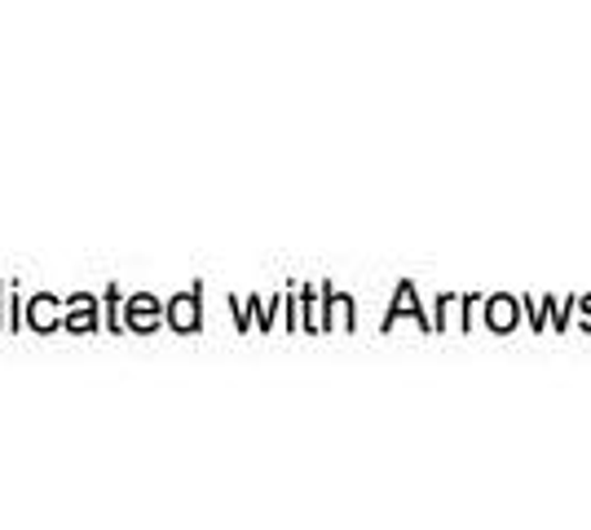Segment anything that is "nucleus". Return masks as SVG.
Masks as SVG:
<instances>
[]
</instances>
